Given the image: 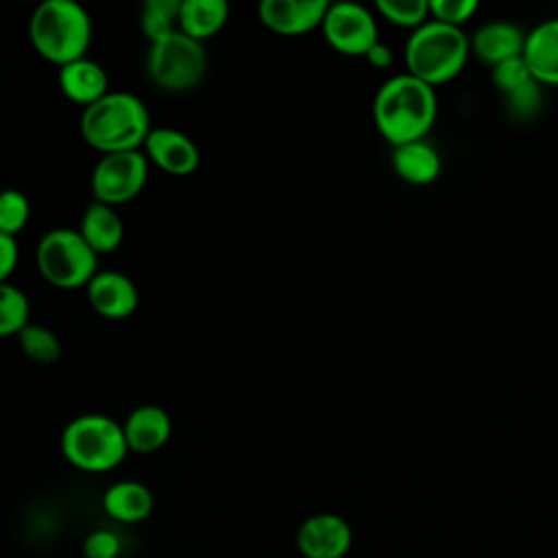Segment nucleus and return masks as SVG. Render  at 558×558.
<instances>
[{
  "instance_id": "nucleus-1",
  "label": "nucleus",
  "mask_w": 558,
  "mask_h": 558,
  "mask_svg": "<svg viewBox=\"0 0 558 558\" xmlns=\"http://www.w3.org/2000/svg\"><path fill=\"white\" fill-rule=\"evenodd\" d=\"M438 116L436 89L408 72L386 78L373 98V122L395 148L425 140Z\"/></svg>"
},
{
  "instance_id": "nucleus-2",
  "label": "nucleus",
  "mask_w": 558,
  "mask_h": 558,
  "mask_svg": "<svg viewBox=\"0 0 558 558\" xmlns=\"http://www.w3.org/2000/svg\"><path fill=\"white\" fill-rule=\"evenodd\" d=\"M150 131V113L131 92H109L81 113V135L100 155L140 150Z\"/></svg>"
},
{
  "instance_id": "nucleus-3",
  "label": "nucleus",
  "mask_w": 558,
  "mask_h": 558,
  "mask_svg": "<svg viewBox=\"0 0 558 558\" xmlns=\"http://www.w3.org/2000/svg\"><path fill=\"white\" fill-rule=\"evenodd\" d=\"M92 31V17L76 0H44L28 22L33 48L59 68L87 57Z\"/></svg>"
},
{
  "instance_id": "nucleus-4",
  "label": "nucleus",
  "mask_w": 558,
  "mask_h": 558,
  "mask_svg": "<svg viewBox=\"0 0 558 558\" xmlns=\"http://www.w3.org/2000/svg\"><path fill=\"white\" fill-rule=\"evenodd\" d=\"M471 57V44L462 28L427 20L414 28L403 48L405 72L414 78L438 87L453 81Z\"/></svg>"
},
{
  "instance_id": "nucleus-5",
  "label": "nucleus",
  "mask_w": 558,
  "mask_h": 558,
  "mask_svg": "<svg viewBox=\"0 0 558 558\" xmlns=\"http://www.w3.org/2000/svg\"><path fill=\"white\" fill-rule=\"evenodd\" d=\"M65 460L87 473H107L129 453L122 423L107 414H81L72 418L61 434Z\"/></svg>"
},
{
  "instance_id": "nucleus-6",
  "label": "nucleus",
  "mask_w": 558,
  "mask_h": 558,
  "mask_svg": "<svg viewBox=\"0 0 558 558\" xmlns=\"http://www.w3.org/2000/svg\"><path fill=\"white\" fill-rule=\"evenodd\" d=\"M39 275L54 288H85L98 272V255L81 238L78 229L57 227L41 235L35 248Z\"/></svg>"
},
{
  "instance_id": "nucleus-7",
  "label": "nucleus",
  "mask_w": 558,
  "mask_h": 558,
  "mask_svg": "<svg viewBox=\"0 0 558 558\" xmlns=\"http://www.w3.org/2000/svg\"><path fill=\"white\" fill-rule=\"evenodd\" d=\"M205 44L177 31L148 46L146 74L163 92L183 94L194 89L207 74Z\"/></svg>"
},
{
  "instance_id": "nucleus-8",
  "label": "nucleus",
  "mask_w": 558,
  "mask_h": 558,
  "mask_svg": "<svg viewBox=\"0 0 558 558\" xmlns=\"http://www.w3.org/2000/svg\"><path fill=\"white\" fill-rule=\"evenodd\" d=\"M148 159L142 150H124L100 155L96 161L89 185L94 201L105 205H122L133 201L146 185Z\"/></svg>"
},
{
  "instance_id": "nucleus-9",
  "label": "nucleus",
  "mask_w": 558,
  "mask_h": 558,
  "mask_svg": "<svg viewBox=\"0 0 558 558\" xmlns=\"http://www.w3.org/2000/svg\"><path fill=\"white\" fill-rule=\"evenodd\" d=\"M320 31L325 41L344 57H364L379 41L375 15L357 2H329Z\"/></svg>"
},
{
  "instance_id": "nucleus-10",
  "label": "nucleus",
  "mask_w": 558,
  "mask_h": 558,
  "mask_svg": "<svg viewBox=\"0 0 558 558\" xmlns=\"http://www.w3.org/2000/svg\"><path fill=\"white\" fill-rule=\"evenodd\" d=\"M351 543V525L333 512L312 514L296 530V547L305 558H344Z\"/></svg>"
},
{
  "instance_id": "nucleus-11",
  "label": "nucleus",
  "mask_w": 558,
  "mask_h": 558,
  "mask_svg": "<svg viewBox=\"0 0 558 558\" xmlns=\"http://www.w3.org/2000/svg\"><path fill=\"white\" fill-rule=\"evenodd\" d=\"M327 7V0H264L257 13L268 31L283 37H299L320 28Z\"/></svg>"
},
{
  "instance_id": "nucleus-12",
  "label": "nucleus",
  "mask_w": 558,
  "mask_h": 558,
  "mask_svg": "<svg viewBox=\"0 0 558 558\" xmlns=\"http://www.w3.org/2000/svg\"><path fill=\"white\" fill-rule=\"evenodd\" d=\"M144 155L159 170L172 177H187L201 163L198 146L190 135L179 129H153L144 142Z\"/></svg>"
},
{
  "instance_id": "nucleus-13",
  "label": "nucleus",
  "mask_w": 558,
  "mask_h": 558,
  "mask_svg": "<svg viewBox=\"0 0 558 558\" xmlns=\"http://www.w3.org/2000/svg\"><path fill=\"white\" fill-rule=\"evenodd\" d=\"M85 290L92 310L109 320L129 318L140 303L135 281L120 270H98Z\"/></svg>"
},
{
  "instance_id": "nucleus-14",
  "label": "nucleus",
  "mask_w": 558,
  "mask_h": 558,
  "mask_svg": "<svg viewBox=\"0 0 558 558\" xmlns=\"http://www.w3.org/2000/svg\"><path fill=\"white\" fill-rule=\"evenodd\" d=\"M122 429L129 451L153 453L170 440L172 418L161 405L144 403L129 412V416L122 423Z\"/></svg>"
},
{
  "instance_id": "nucleus-15",
  "label": "nucleus",
  "mask_w": 558,
  "mask_h": 558,
  "mask_svg": "<svg viewBox=\"0 0 558 558\" xmlns=\"http://www.w3.org/2000/svg\"><path fill=\"white\" fill-rule=\"evenodd\" d=\"M469 44H471L473 57H477L488 68H495L501 61L523 54L525 35L521 33L519 26L504 22V20H495V22H486L484 26H480L471 35Z\"/></svg>"
},
{
  "instance_id": "nucleus-16",
  "label": "nucleus",
  "mask_w": 558,
  "mask_h": 558,
  "mask_svg": "<svg viewBox=\"0 0 558 558\" xmlns=\"http://www.w3.org/2000/svg\"><path fill=\"white\" fill-rule=\"evenodd\" d=\"M57 81H59L61 94L68 100L83 105V109L100 100L105 94H109V78L105 68L92 61L89 57L61 65Z\"/></svg>"
},
{
  "instance_id": "nucleus-17",
  "label": "nucleus",
  "mask_w": 558,
  "mask_h": 558,
  "mask_svg": "<svg viewBox=\"0 0 558 558\" xmlns=\"http://www.w3.org/2000/svg\"><path fill=\"white\" fill-rule=\"evenodd\" d=\"M523 59L541 85H558V17H549L525 35Z\"/></svg>"
},
{
  "instance_id": "nucleus-18",
  "label": "nucleus",
  "mask_w": 558,
  "mask_h": 558,
  "mask_svg": "<svg viewBox=\"0 0 558 558\" xmlns=\"http://www.w3.org/2000/svg\"><path fill=\"white\" fill-rule=\"evenodd\" d=\"M390 161H392L395 174L401 181L418 187L434 183L442 170L438 150L425 140L395 146Z\"/></svg>"
},
{
  "instance_id": "nucleus-19",
  "label": "nucleus",
  "mask_w": 558,
  "mask_h": 558,
  "mask_svg": "<svg viewBox=\"0 0 558 558\" xmlns=\"http://www.w3.org/2000/svg\"><path fill=\"white\" fill-rule=\"evenodd\" d=\"M78 233L96 255H107L122 244L124 225L116 207L94 201L81 216Z\"/></svg>"
},
{
  "instance_id": "nucleus-20",
  "label": "nucleus",
  "mask_w": 558,
  "mask_h": 558,
  "mask_svg": "<svg viewBox=\"0 0 558 558\" xmlns=\"http://www.w3.org/2000/svg\"><path fill=\"white\" fill-rule=\"evenodd\" d=\"M102 508L120 523H140L153 512V493L142 482L122 480L105 490Z\"/></svg>"
},
{
  "instance_id": "nucleus-21",
  "label": "nucleus",
  "mask_w": 558,
  "mask_h": 558,
  "mask_svg": "<svg viewBox=\"0 0 558 558\" xmlns=\"http://www.w3.org/2000/svg\"><path fill=\"white\" fill-rule=\"evenodd\" d=\"M229 20L225 0H181L179 31L196 41H207L218 35Z\"/></svg>"
},
{
  "instance_id": "nucleus-22",
  "label": "nucleus",
  "mask_w": 558,
  "mask_h": 558,
  "mask_svg": "<svg viewBox=\"0 0 558 558\" xmlns=\"http://www.w3.org/2000/svg\"><path fill=\"white\" fill-rule=\"evenodd\" d=\"M181 0H146L140 9V31L148 44L179 31Z\"/></svg>"
},
{
  "instance_id": "nucleus-23",
  "label": "nucleus",
  "mask_w": 558,
  "mask_h": 558,
  "mask_svg": "<svg viewBox=\"0 0 558 558\" xmlns=\"http://www.w3.org/2000/svg\"><path fill=\"white\" fill-rule=\"evenodd\" d=\"M15 338L20 342L22 353L37 364H52L61 357V340L50 327L28 323Z\"/></svg>"
},
{
  "instance_id": "nucleus-24",
  "label": "nucleus",
  "mask_w": 558,
  "mask_h": 558,
  "mask_svg": "<svg viewBox=\"0 0 558 558\" xmlns=\"http://www.w3.org/2000/svg\"><path fill=\"white\" fill-rule=\"evenodd\" d=\"M28 296L11 283H0V338L17 336L31 320Z\"/></svg>"
},
{
  "instance_id": "nucleus-25",
  "label": "nucleus",
  "mask_w": 558,
  "mask_h": 558,
  "mask_svg": "<svg viewBox=\"0 0 558 558\" xmlns=\"http://www.w3.org/2000/svg\"><path fill=\"white\" fill-rule=\"evenodd\" d=\"M375 11L401 28H418L429 20V0H377Z\"/></svg>"
},
{
  "instance_id": "nucleus-26",
  "label": "nucleus",
  "mask_w": 558,
  "mask_h": 558,
  "mask_svg": "<svg viewBox=\"0 0 558 558\" xmlns=\"http://www.w3.org/2000/svg\"><path fill=\"white\" fill-rule=\"evenodd\" d=\"M31 218V203L24 192L15 187L0 190V233L17 235Z\"/></svg>"
},
{
  "instance_id": "nucleus-27",
  "label": "nucleus",
  "mask_w": 558,
  "mask_h": 558,
  "mask_svg": "<svg viewBox=\"0 0 558 558\" xmlns=\"http://www.w3.org/2000/svg\"><path fill=\"white\" fill-rule=\"evenodd\" d=\"M490 81H493V85L497 87V92L501 96H508V94L517 92L519 87L532 83L534 76H532L523 54H521V57H512V59L501 61L495 68H490Z\"/></svg>"
},
{
  "instance_id": "nucleus-28",
  "label": "nucleus",
  "mask_w": 558,
  "mask_h": 558,
  "mask_svg": "<svg viewBox=\"0 0 558 558\" xmlns=\"http://www.w3.org/2000/svg\"><path fill=\"white\" fill-rule=\"evenodd\" d=\"M477 0H429V20L462 28L477 13Z\"/></svg>"
},
{
  "instance_id": "nucleus-29",
  "label": "nucleus",
  "mask_w": 558,
  "mask_h": 558,
  "mask_svg": "<svg viewBox=\"0 0 558 558\" xmlns=\"http://www.w3.org/2000/svg\"><path fill=\"white\" fill-rule=\"evenodd\" d=\"M543 85L532 81L523 87H519L517 92L504 96V102H506V109L510 116H514L517 120H530L538 113L541 105H543Z\"/></svg>"
},
{
  "instance_id": "nucleus-30",
  "label": "nucleus",
  "mask_w": 558,
  "mask_h": 558,
  "mask_svg": "<svg viewBox=\"0 0 558 558\" xmlns=\"http://www.w3.org/2000/svg\"><path fill=\"white\" fill-rule=\"evenodd\" d=\"M120 549L122 543L113 530H94L83 543L85 558H118Z\"/></svg>"
},
{
  "instance_id": "nucleus-31",
  "label": "nucleus",
  "mask_w": 558,
  "mask_h": 558,
  "mask_svg": "<svg viewBox=\"0 0 558 558\" xmlns=\"http://www.w3.org/2000/svg\"><path fill=\"white\" fill-rule=\"evenodd\" d=\"M20 259L17 242L13 235L0 233V283H9V277L13 275Z\"/></svg>"
},
{
  "instance_id": "nucleus-32",
  "label": "nucleus",
  "mask_w": 558,
  "mask_h": 558,
  "mask_svg": "<svg viewBox=\"0 0 558 558\" xmlns=\"http://www.w3.org/2000/svg\"><path fill=\"white\" fill-rule=\"evenodd\" d=\"M364 59L368 61V65H373V68H377V70H388V68L395 63V52H392L390 46L377 41V44L364 54Z\"/></svg>"
}]
</instances>
